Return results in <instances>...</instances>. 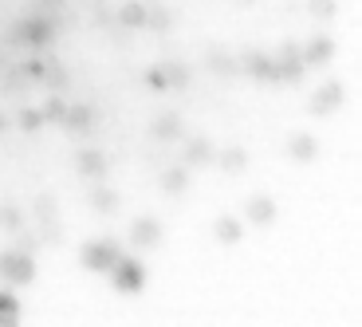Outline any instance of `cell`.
<instances>
[{
    "label": "cell",
    "mask_w": 362,
    "mask_h": 327,
    "mask_svg": "<svg viewBox=\"0 0 362 327\" xmlns=\"http://www.w3.org/2000/svg\"><path fill=\"white\" fill-rule=\"evenodd\" d=\"M55 36H59V28H55V20L47 16V12H32V16L16 20V24L8 28V44L32 47V52H40V47H52Z\"/></svg>",
    "instance_id": "obj_1"
},
{
    "label": "cell",
    "mask_w": 362,
    "mask_h": 327,
    "mask_svg": "<svg viewBox=\"0 0 362 327\" xmlns=\"http://www.w3.org/2000/svg\"><path fill=\"white\" fill-rule=\"evenodd\" d=\"M59 127L75 138L95 134V130H99V107H95V103H67V115H64Z\"/></svg>",
    "instance_id": "obj_6"
},
{
    "label": "cell",
    "mask_w": 362,
    "mask_h": 327,
    "mask_svg": "<svg viewBox=\"0 0 362 327\" xmlns=\"http://www.w3.org/2000/svg\"><path fill=\"white\" fill-rule=\"evenodd\" d=\"M288 158H291V162H299V166L315 162V158H319V142H315V134H303V130H296V134L288 138Z\"/></svg>",
    "instance_id": "obj_13"
},
{
    "label": "cell",
    "mask_w": 362,
    "mask_h": 327,
    "mask_svg": "<svg viewBox=\"0 0 362 327\" xmlns=\"http://www.w3.org/2000/svg\"><path fill=\"white\" fill-rule=\"evenodd\" d=\"M130 245H134V248L162 245V221H158V217H138L134 225H130Z\"/></svg>",
    "instance_id": "obj_11"
},
{
    "label": "cell",
    "mask_w": 362,
    "mask_h": 327,
    "mask_svg": "<svg viewBox=\"0 0 362 327\" xmlns=\"http://www.w3.org/2000/svg\"><path fill=\"white\" fill-rule=\"evenodd\" d=\"M32 210H36L40 225H47V221H55V197H52V193H40V197L32 201Z\"/></svg>",
    "instance_id": "obj_28"
},
{
    "label": "cell",
    "mask_w": 362,
    "mask_h": 327,
    "mask_svg": "<svg viewBox=\"0 0 362 327\" xmlns=\"http://www.w3.org/2000/svg\"><path fill=\"white\" fill-rule=\"evenodd\" d=\"M205 67L213 75H225V79H228V75H236V55L225 52V47H209V52H205Z\"/></svg>",
    "instance_id": "obj_22"
},
{
    "label": "cell",
    "mask_w": 362,
    "mask_h": 327,
    "mask_svg": "<svg viewBox=\"0 0 362 327\" xmlns=\"http://www.w3.org/2000/svg\"><path fill=\"white\" fill-rule=\"evenodd\" d=\"M158 182H162V190L170 193V197H181V193L189 190V170H185V166H165Z\"/></svg>",
    "instance_id": "obj_20"
},
{
    "label": "cell",
    "mask_w": 362,
    "mask_h": 327,
    "mask_svg": "<svg viewBox=\"0 0 362 327\" xmlns=\"http://www.w3.org/2000/svg\"><path fill=\"white\" fill-rule=\"evenodd\" d=\"M4 87H8V91H16V87H20V91H24V87H32V83H28V75L20 71V64L12 67L8 75H4Z\"/></svg>",
    "instance_id": "obj_33"
},
{
    "label": "cell",
    "mask_w": 362,
    "mask_h": 327,
    "mask_svg": "<svg viewBox=\"0 0 362 327\" xmlns=\"http://www.w3.org/2000/svg\"><path fill=\"white\" fill-rule=\"evenodd\" d=\"M12 236H16V245H12V248H20V253H36V248H40V236L36 233H32V229H20V233H12Z\"/></svg>",
    "instance_id": "obj_31"
},
{
    "label": "cell",
    "mask_w": 362,
    "mask_h": 327,
    "mask_svg": "<svg viewBox=\"0 0 362 327\" xmlns=\"http://www.w3.org/2000/svg\"><path fill=\"white\" fill-rule=\"evenodd\" d=\"M0 327H20V323H0Z\"/></svg>",
    "instance_id": "obj_36"
},
{
    "label": "cell",
    "mask_w": 362,
    "mask_h": 327,
    "mask_svg": "<svg viewBox=\"0 0 362 327\" xmlns=\"http://www.w3.org/2000/svg\"><path fill=\"white\" fill-rule=\"evenodd\" d=\"M346 103V83H339V79H327L323 87L315 91V99L308 103V110L315 118H323V115H335L339 107Z\"/></svg>",
    "instance_id": "obj_7"
},
{
    "label": "cell",
    "mask_w": 362,
    "mask_h": 327,
    "mask_svg": "<svg viewBox=\"0 0 362 327\" xmlns=\"http://www.w3.org/2000/svg\"><path fill=\"white\" fill-rule=\"evenodd\" d=\"M142 4H146V28H150V32H170L173 12L165 8L162 0H142Z\"/></svg>",
    "instance_id": "obj_19"
},
{
    "label": "cell",
    "mask_w": 362,
    "mask_h": 327,
    "mask_svg": "<svg viewBox=\"0 0 362 327\" xmlns=\"http://www.w3.org/2000/svg\"><path fill=\"white\" fill-rule=\"evenodd\" d=\"M0 323H20V300L0 292Z\"/></svg>",
    "instance_id": "obj_27"
},
{
    "label": "cell",
    "mask_w": 362,
    "mask_h": 327,
    "mask_svg": "<svg viewBox=\"0 0 362 327\" xmlns=\"http://www.w3.org/2000/svg\"><path fill=\"white\" fill-rule=\"evenodd\" d=\"M122 245H118V236H99V241H87L79 248V264L90 268V272H110L118 260H122Z\"/></svg>",
    "instance_id": "obj_2"
},
{
    "label": "cell",
    "mask_w": 362,
    "mask_h": 327,
    "mask_svg": "<svg viewBox=\"0 0 362 327\" xmlns=\"http://www.w3.org/2000/svg\"><path fill=\"white\" fill-rule=\"evenodd\" d=\"M331 55H335V40H331V36H311L308 44H303V64H308V67L331 64Z\"/></svg>",
    "instance_id": "obj_14"
},
{
    "label": "cell",
    "mask_w": 362,
    "mask_h": 327,
    "mask_svg": "<svg viewBox=\"0 0 362 327\" xmlns=\"http://www.w3.org/2000/svg\"><path fill=\"white\" fill-rule=\"evenodd\" d=\"M75 170H79L83 178H90V182H103L107 170H110V162H107L103 150H79V154H75Z\"/></svg>",
    "instance_id": "obj_12"
},
{
    "label": "cell",
    "mask_w": 362,
    "mask_h": 327,
    "mask_svg": "<svg viewBox=\"0 0 362 327\" xmlns=\"http://www.w3.org/2000/svg\"><path fill=\"white\" fill-rule=\"evenodd\" d=\"M20 71L28 75V83H40V79H44V71H47V59H44V55H32V59L20 64Z\"/></svg>",
    "instance_id": "obj_30"
},
{
    "label": "cell",
    "mask_w": 362,
    "mask_h": 327,
    "mask_svg": "<svg viewBox=\"0 0 362 327\" xmlns=\"http://www.w3.org/2000/svg\"><path fill=\"white\" fill-rule=\"evenodd\" d=\"M213 162H217L225 173H245L248 170V150L245 146H228V150H217Z\"/></svg>",
    "instance_id": "obj_21"
},
{
    "label": "cell",
    "mask_w": 362,
    "mask_h": 327,
    "mask_svg": "<svg viewBox=\"0 0 362 327\" xmlns=\"http://www.w3.org/2000/svg\"><path fill=\"white\" fill-rule=\"evenodd\" d=\"M87 201H90V210L103 213V217L118 213V205H122V197H118L115 190H107V185H95V190H87Z\"/></svg>",
    "instance_id": "obj_18"
},
{
    "label": "cell",
    "mask_w": 362,
    "mask_h": 327,
    "mask_svg": "<svg viewBox=\"0 0 362 327\" xmlns=\"http://www.w3.org/2000/svg\"><path fill=\"white\" fill-rule=\"evenodd\" d=\"M107 276H110V284H115V292H122V296H134V292L146 288V268L134 256H122Z\"/></svg>",
    "instance_id": "obj_5"
},
{
    "label": "cell",
    "mask_w": 362,
    "mask_h": 327,
    "mask_svg": "<svg viewBox=\"0 0 362 327\" xmlns=\"http://www.w3.org/2000/svg\"><path fill=\"white\" fill-rule=\"evenodd\" d=\"M146 87H150V91H170V87H165V75H162V64H154V67H146Z\"/></svg>",
    "instance_id": "obj_32"
},
{
    "label": "cell",
    "mask_w": 362,
    "mask_h": 327,
    "mask_svg": "<svg viewBox=\"0 0 362 327\" xmlns=\"http://www.w3.org/2000/svg\"><path fill=\"white\" fill-rule=\"evenodd\" d=\"M40 83H44L52 95H64L67 87H71V71H67V64H59V59L52 55V59H47V71H44V79H40Z\"/></svg>",
    "instance_id": "obj_17"
},
{
    "label": "cell",
    "mask_w": 362,
    "mask_h": 327,
    "mask_svg": "<svg viewBox=\"0 0 362 327\" xmlns=\"http://www.w3.org/2000/svg\"><path fill=\"white\" fill-rule=\"evenodd\" d=\"M115 24H118V28H127V32H138V28H146V4H142V0H127V4H118Z\"/></svg>",
    "instance_id": "obj_16"
},
{
    "label": "cell",
    "mask_w": 362,
    "mask_h": 327,
    "mask_svg": "<svg viewBox=\"0 0 362 327\" xmlns=\"http://www.w3.org/2000/svg\"><path fill=\"white\" fill-rule=\"evenodd\" d=\"M162 75H165V87H177V91H185V87L193 83L189 64H181V59H165V64H162Z\"/></svg>",
    "instance_id": "obj_23"
},
{
    "label": "cell",
    "mask_w": 362,
    "mask_h": 327,
    "mask_svg": "<svg viewBox=\"0 0 362 327\" xmlns=\"http://www.w3.org/2000/svg\"><path fill=\"white\" fill-rule=\"evenodd\" d=\"M24 225H28V217L16 201H0V229H4V233H20Z\"/></svg>",
    "instance_id": "obj_24"
},
{
    "label": "cell",
    "mask_w": 362,
    "mask_h": 327,
    "mask_svg": "<svg viewBox=\"0 0 362 327\" xmlns=\"http://www.w3.org/2000/svg\"><path fill=\"white\" fill-rule=\"evenodd\" d=\"M236 4H256V0H236Z\"/></svg>",
    "instance_id": "obj_35"
},
{
    "label": "cell",
    "mask_w": 362,
    "mask_h": 327,
    "mask_svg": "<svg viewBox=\"0 0 362 327\" xmlns=\"http://www.w3.org/2000/svg\"><path fill=\"white\" fill-rule=\"evenodd\" d=\"M0 280L12 284V288L32 284L36 280V256L20 253V248H4V253H0Z\"/></svg>",
    "instance_id": "obj_3"
},
{
    "label": "cell",
    "mask_w": 362,
    "mask_h": 327,
    "mask_svg": "<svg viewBox=\"0 0 362 327\" xmlns=\"http://www.w3.org/2000/svg\"><path fill=\"white\" fill-rule=\"evenodd\" d=\"M40 115H44V127H59L64 115H67V99L64 95H47L44 107H40Z\"/></svg>",
    "instance_id": "obj_25"
},
{
    "label": "cell",
    "mask_w": 362,
    "mask_h": 327,
    "mask_svg": "<svg viewBox=\"0 0 362 327\" xmlns=\"http://www.w3.org/2000/svg\"><path fill=\"white\" fill-rule=\"evenodd\" d=\"M308 12L315 20H335L339 16V0H308Z\"/></svg>",
    "instance_id": "obj_29"
},
{
    "label": "cell",
    "mask_w": 362,
    "mask_h": 327,
    "mask_svg": "<svg viewBox=\"0 0 362 327\" xmlns=\"http://www.w3.org/2000/svg\"><path fill=\"white\" fill-rule=\"evenodd\" d=\"M150 138H154V142H181V138H185V118H181L177 110H162V115L154 118V127H150Z\"/></svg>",
    "instance_id": "obj_9"
},
{
    "label": "cell",
    "mask_w": 362,
    "mask_h": 327,
    "mask_svg": "<svg viewBox=\"0 0 362 327\" xmlns=\"http://www.w3.org/2000/svg\"><path fill=\"white\" fill-rule=\"evenodd\" d=\"M90 20H95L99 28H107V24H115V12H110L103 0H95V16H90Z\"/></svg>",
    "instance_id": "obj_34"
},
{
    "label": "cell",
    "mask_w": 362,
    "mask_h": 327,
    "mask_svg": "<svg viewBox=\"0 0 362 327\" xmlns=\"http://www.w3.org/2000/svg\"><path fill=\"white\" fill-rule=\"evenodd\" d=\"M276 217H280V210H276V201H272L268 193H252V197H248V205H245V221H252V225L268 229Z\"/></svg>",
    "instance_id": "obj_10"
},
{
    "label": "cell",
    "mask_w": 362,
    "mask_h": 327,
    "mask_svg": "<svg viewBox=\"0 0 362 327\" xmlns=\"http://www.w3.org/2000/svg\"><path fill=\"white\" fill-rule=\"evenodd\" d=\"M181 166H185V170H193V166H209L213 162V158H217V146L209 142L205 134H185L181 138Z\"/></svg>",
    "instance_id": "obj_8"
},
{
    "label": "cell",
    "mask_w": 362,
    "mask_h": 327,
    "mask_svg": "<svg viewBox=\"0 0 362 327\" xmlns=\"http://www.w3.org/2000/svg\"><path fill=\"white\" fill-rule=\"evenodd\" d=\"M236 75H248L256 83H280V64H276V55L248 47V52L236 55Z\"/></svg>",
    "instance_id": "obj_4"
},
{
    "label": "cell",
    "mask_w": 362,
    "mask_h": 327,
    "mask_svg": "<svg viewBox=\"0 0 362 327\" xmlns=\"http://www.w3.org/2000/svg\"><path fill=\"white\" fill-rule=\"evenodd\" d=\"M213 236H217L221 245H240V241H245V221L233 217V213H221V217L213 221Z\"/></svg>",
    "instance_id": "obj_15"
},
{
    "label": "cell",
    "mask_w": 362,
    "mask_h": 327,
    "mask_svg": "<svg viewBox=\"0 0 362 327\" xmlns=\"http://www.w3.org/2000/svg\"><path fill=\"white\" fill-rule=\"evenodd\" d=\"M16 127L28 130V134H36V130L44 127V115H40V107H20V110H16Z\"/></svg>",
    "instance_id": "obj_26"
}]
</instances>
